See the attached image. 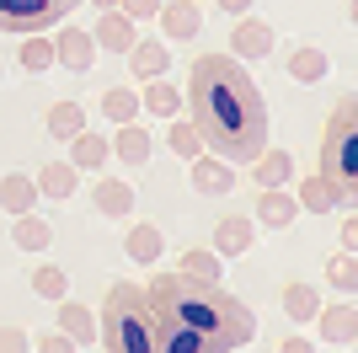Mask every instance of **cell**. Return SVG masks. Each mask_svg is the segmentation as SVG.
<instances>
[{
    "label": "cell",
    "mask_w": 358,
    "mask_h": 353,
    "mask_svg": "<svg viewBox=\"0 0 358 353\" xmlns=\"http://www.w3.org/2000/svg\"><path fill=\"white\" fill-rule=\"evenodd\" d=\"M289 75L305 81V86H315V81L327 75V54H321V48H294V54H289Z\"/></svg>",
    "instance_id": "27"
},
{
    "label": "cell",
    "mask_w": 358,
    "mask_h": 353,
    "mask_svg": "<svg viewBox=\"0 0 358 353\" xmlns=\"http://www.w3.org/2000/svg\"><path fill=\"white\" fill-rule=\"evenodd\" d=\"M91 204L118 220V214H129V209H134V188H129V182H118V176H102V182H96V193H91Z\"/></svg>",
    "instance_id": "20"
},
{
    "label": "cell",
    "mask_w": 358,
    "mask_h": 353,
    "mask_svg": "<svg viewBox=\"0 0 358 353\" xmlns=\"http://www.w3.org/2000/svg\"><path fill=\"white\" fill-rule=\"evenodd\" d=\"M80 0H0V32H48Z\"/></svg>",
    "instance_id": "5"
},
{
    "label": "cell",
    "mask_w": 358,
    "mask_h": 353,
    "mask_svg": "<svg viewBox=\"0 0 358 353\" xmlns=\"http://www.w3.org/2000/svg\"><path fill=\"white\" fill-rule=\"evenodd\" d=\"M91 59H96V43H91V32H86V27H64V32H54V64L91 70Z\"/></svg>",
    "instance_id": "9"
},
{
    "label": "cell",
    "mask_w": 358,
    "mask_h": 353,
    "mask_svg": "<svg viewBox=\"0 0 358 353\" xmlns=\"http://www.w3.org/2000/svg\"><path fill=\"white\" fill-rule=\"evenodd\" d=\"M32 289L43 294V300H64V289H70V279H64V268H38V273H32Z\"/></svg>",
    "instance_id": "35"
},
{
    "label": "cell",
    "mask_w": 358,
    "mask_h": 353,
    "mask_svg": "<svg viewBox=\"0 0 358 353\" xmlns=\"http://www.w3.org/2000/svg\"><path fill=\"white\" fill-rule=\"evenodd\" d=\"M129 257H134V263H155V257H161V230H155V225H134V230H129Z\"/></svg>",
    "instance_id": "30"
},
{
    "label": "cell",
    "mask_w": 358,
    "mask_h": 353,
    "mask_svg": "<svg viewBox=\"0 0 358 353\" xmlns=\"http://www.w3.org/2000/svg\"><path fill=\"white\" fill-rule=\"evenodd\" d=\"M139 107H145V113H155V118H177V113H182V91L171 86V81H161V75H150V86H145V97H139Z\"/></svg>",
    "instance_id": "18"
},
{
    "label": "cell",
    "mask_w": 358,
    "mask_h": 353,
    "mask_svg": "<svg viewBox=\"0 0 358 353\" xmlns=\"http://www.w3.org/2000/svg\"><path fill=\"white\" fill-rule=\"evenodd\" d=\"M315 316H321L327 342H337V348L358 342V305H327V310H315Z\"/></svg>",
    "instance_id": "13"
},
{
    "label": "cell",
    "mask_w": 358,
    "mask_h": 353,
    "mask_svg": "<svg viewBox=\"0 0 358 353\" xmlns=\"http://www.w3.org/2000/svg\"><path fill=\"white\" fill-rule=\"evenodd\" d=\"M177 273L203 279V284H220V257H214V251H182V268H177Z\"/></svg>",
    "instance_id": "32"
},
{
    "label": "cell",
    "mask_w": 358,
    "mask_h": 353,
    "mask_svg": "<svg viewBox=\"0 0 358 353\" xmlns=\"http://www.w3.org/2000/svg\"><path fill=\"white\" fill-rule=\"evenodd\" d=\"M294 214H299V204L289 198L284 188H262V198H257V220H262V225H273V230H284V225L294 220Z\"/></svg>",
    "instance_id": "17"
},
{
    "label": "cell",
    "mask_w": 358,
    "mask_h": 353,
    "mask_svg": "<svg viewBox=\"0 0 358 353\" xmlns=\"http://www.w3.org/2000/svg\"><path fill=\"white\" fill-rule=\"evenodd\" d=\"M150 305L161 321H177V326H198V332H209L224 353L230 348H246L257 332L252 310L241 305L236 294H224L220 284H203V279H187V273H155L145 284Z\"/></svg>",
    "instance_id": "2"
},
{
    "label": "cell",
    "mask_w": 358,
    "mask_h": 353,
    "mask_svg": "<svg viewBox=\"0 0 358 353\" xmlns=\"http://www.w3.org/2000/svg\"><path fill=\"white\" fill-rule=\"evenodd\" d=\"M16 59H22V70H32V75H38V70H54V38L32 32L27 43H22V54H16Z\"/></svg>",
    "instance_id": "28"
},
{
    "label": "cell",
    "mask_w": 358,
    "mask_h": 353,
    "mask_svg": "<svg viewBox=\"0 0 358 353\" xmlns=\"http://www.w3.org/2000/svg\"><path fill=\"white\" fill-rule=\"evenodd\" d=\"M327 279L331 284H337V289H358V257H353V251H337V257H331V263H327Z\"/></svg>",
    "instance_id": "34"
},
{
    "label": "cell",
    "mask_w": 358,
    "mask_h": 353,
    "mask_svg": "<svg viewBox=\"0 0 358 353\" xmlns=\"http://www.w3.org/2000/svg\"><path fill=\"white\" fill-rule=\"evenodd\" d=\"M113 155V139H102V134H91V129H80L70 139V161L75 166H91V172H102V161Z\"/></svg>",
    "instance_id": "22"
},
{
    "label": "cell",
    "mask_w": 358,
    "mask_h": 353,
    "mask_svg": "<svg viewBox=\"0 0 358 353\" xmlns=\"http://www.w3.org/2000/svg\"><path fill=\"white\" fill-rule=\"evenodd\" d=\"M171 150H177L182 161H193V155H203V139H198V129H193V118H171Z\"/></svg>",
    "instance_id": "29"
},
{
    "label": "cell",
    "mask_w": 358,
    "mask_h": 353,
    "mask_svg": "<svg viewBox=\"0 0 358 353\" xmlns=\"http://www.w3.org/2000/svg\"><path fill=\"white\" fill-rule=\"evenodd\" d=\"M230 48H236L241 59H262V54H273V27L268 22H257V16H246L236 27V38H230Z\"/></svg>",
    "instance_id": "15"
},
{
    "label": "cell",
    "mask_w": 358,
    "mask_h": 353,
    "mask_svg": "<svg viewBox=\"0 0 358 353\" xmlns=\"http://www.w3.org/2000/svg\"><path fill=\"white\" fill-rule=\"evenodd\" d=\"M284 310L294 316V321H315V310H321V300H315V289L310 284H284Z\"/></svg>",
    "instance_id": "26"
},
{
    "label": "cell",
    "mask_w": 358,
    "mask_h": 353,
    "mask_svg": "<svg viewBox=\"0 0 358 353\" xmlns=\"http://www.w3.org/2000/svg\"><path fill=\"white\" fill-rule=\"evenodd\" d=\"M113 155H118V161H129V166H145V161H150V134L139 129L134 118H129V123H118V139H113Z\"/></svg>",
    "instance_id": "19"
},
{
    "label": "cell",
    "mask_w": 358,
    "mask_h": 353,
    "mask_svg": "<svg viewBox=\"0 0 358 353\" xmlns=\"http://www.w3.org/2000/svg\"><path fill=\"white\" fill-rule=\"evenodd\" d=\"M315 172L331 176L348 198L358 193V97H337L327 129H321V161H315Z\"/></svg>",
    "instance_id": "4"
},
{
    "label": "cell",
    "mask_w": 358,
    "mask_h": 353,
    "mask_svg": "<svg viewBox=\"0 0 358 353\" xmlns=\"http://www.w3.org/2000/svg\"><path fill=\"white\" fill-rule=\"evenodd\" d=\"M343 247H348V251H358V220H353V214L343 220Z\"/></svg>",
    "instance_id": "39"
},
{
    "label": "cell",
    "mask_w": 358,
    "mask_h": 353,
    "mask_svg": "<svg viewBox=\"0 0 358 353\" xmlns=\"http://www.w3.org/2000/svg\"><path fill=\"white\" fill-rule=\"evenodd\" d=\"M252 172H257V188H284L289 176H294V155H289V150H262V155H257L252 161Z\"/></svg>",
    "instance_id": "21"
},
{
    "label": "cell",
    "mask_w": 358,
    "mask_h": 353,
    "mask_svg": "<svg viewBox=\"0 0 358 353\" xmlns=\"http://www.w3.org/2000/svg\"><path fill=\"white\" fill-rule=\"evenodd\" d=\"M155 353H224L209 332L198 326H177V321H161L155 326Z\"/></svg>",
    "instance_id": "6"
},
{
    "label": "cell",
    "mask_w": 358,
    "mask_h": 353,
    "mask_svg": "<svg viewBox=\"0 0 358 353\" xmlns=\"http://www.w3.org/2000/svg\"><path fill=\"white\" fill-rule=\"evenodd\" d=\"M102 113L113 118V123H129V118H139V91H129V86L107 91V97H102Z\"/></svg>",
    "instance_id": "31"
},
{
    "label": "cell",
    "mask_w": 358,
    "mask_h": 353,
    "mask_svg": "<svg viewBox=\"0 0 358 353\" xmlns=\"http://www.w3.org/2000/svg\"><path fill=\"white\" fill-rule=\"evenodd\" d=\"M305 214H331L337 204H348V193L331 182V176H321V172H310L305 182H299V198H294Z\"/></svg>",
    "instance_id": "8"
},
{
    "label": "cell",
    "mask_w": 358,
    "mask_h": 353,
    "mask_svg": "<svg viewBox=\"0 0 358 353\" xmlns=\"http://www.w3.org/2000/svg\"><path fill=\"white\" fill-rule=\"evenodd\" d=\"M91 43H102L107 54H129V43H134V16H123L118 6H107V11L96 16V27H91Z\"/></svg>",
    "instance_id": "7"
},
{
    "label": "cell",
    "mask_w": 358,
    "mask_h": 353,
    "mask_svg": "<svg viewBox=\"0 0 358 353\" xmlns=\"http://www.w3.org/2000/svg\"><path fill=\"white\" fill-rule=\"evenodd\" d=\"M224 11H246V6H252V0H220Z\"/></svg>",
    "instance_id": "40"
},
{
    "label": "cell",
    "mask_w": 358,
    "mask_h": 353,
    "mask_svg": "<svg viewBox=\"0 0 358 353\" xmlns=\"http://www.w3.org/2000/svg\"><path fill=\"white\" fill-rule=\"evenodd\" d=\"M107 6H118V0H96V11H107Z\"/></svg>",
    "instance_id": "41"
},
{
    "label": "cell",
    "mask_w": 358,
    "mask_h": 353,
    "mask_svg": "<svg viewBox=\"0 0 358 353\" xmlns=\"http://www.w3.org/2000/svg\"><path fill=\"white\" fill-rule=\"evenodd\" d=\"M246 247H252V220H246V214H224V220L214 225V251H220V257H241Z\"/></svg>",
    "instance_id": "14"
},
{
    "label": "cell",
    "mask_w": 358,
    "mask_h": 353,
    "mask_svg": "<svg viewBox=\"0 0 358 353\" xmlns=\"http://www.w3.org/2000/svg\"><path fill=\"white\" fill-rule=\"evenodd\" d=\"M59 332L75 342V348L96 342V321H91V310H86V305H75V300H59Z\"/></svg>",
    "instance_id": "16"
},
{
    "label": "cell",
    "mask_w": 358,
    "mask_h": 353,
    "mask_svg": "<svg viewBox=\"0 0 358 353\" xmlns=\"http://www.w3.org/2000/svg\"><path fill=\"white\" fill-rule=\"evenodd\" d=\"M129 70L134 75H166V43H155V38H145V43H129Z\"/></svg>",
    "instance_id": "24"
},
{
    "label": "cell",
    "mask_w": 358,
    "mask_h": 353,
    "mask_svg": "<svg viewBox=\"0 0 358 353\" xmlns=\"http://www.w3.org/2000/svg\"><path fill=\"white\" fill-rule=\"evenodd\" d=\"M38 348H48V353H64V348H75L64 332H48V338H38Z\"/></svg>",
    "instance_id": "37"
},
{
    "label": "cell",
    "mask_w": 358,
    "mask_h": 353,
    "mask_svg": "<svg viewBox=\"0 0 358 353\" xmlns=\"http://www.w3.org/2000/svg\"><path fill=\"white\" fill-rule=\"evenodd\" d=\"M187 113L220 161H257L268 150V102L230 54H198L187 64Z\"/></svg>",
    "instance_id": "1"
},
{
    "label": "cell",
    "mask_w": 358,
    "mask_h": 353,
    "mask_svg": "<svg viewBox=\"0 0 358 353\" xmlns=\"http://www.w3.org/2000/svg\"><path fill=\"white\" fill-rule=\"evenodd\" d=\"M75 172H80L75 161H48L43 172H38V193H48V198H70V193H75Z\"/></svg>",
    "instance_id": "23"
},
{
    "label": "cell",
    "mask_w": 358,
    "mask_h": 353,
    "mask_svg": "<svg viewBox=\"0 0 358 353\" xmlns=\"http://www.w3.org/2000/svg\"><path fill=\"white\" fill-rule=\"evenodd\" d=\"M118 11L139 22V16H155V11H161V0H118Z\"/></svg>",
    "instance_id": "36"
},
{
    "label": "cell",
    "mask_w": 358,
    "mask_h": 353,
    "mask_svg": "<svg viewBox=\"0 0 358 353\" xmlns=\"http://www.w3.org/2000/svg\"><path fill=\"white\" fill-rule=\"evenodd\" d=\"M155 305H150V294L139 284H113L102 300V342L113 353H155Z\"/></svg>",
    "instance_id": "3"
},
{
    "label": "cell",
    "mask_w": 358,
    "mask_h": 353,
    "mask_svg": "<svg viewBox=\"0 0 358 353\" xmlns=\"http://www.w3.org/2000/svg\"><path fill=\"white\" fill-rule=\"evenodd\" d=\"M16 247H27V251H43L48 247V225L38 220V214H16Z\"/></svg>",
    "instance_id": "33"
},
{
    "label": "cell",
    "mask_w": 358,
    "mask_h": 353,
    "mask_svg": "<svg viewBox=\"0 0 358 353\" xmlns=\"http://www.w3.org/2000/svg\"><path fill=\"white\" fill-rule=\"evenodd\" d=\"M161 27L171 32V38H193L198 27H203V11H198L193 0H161Z\"/></svg>",
    "instance_id": "12"
},
{
    "label": "cell",
    "mask_w": 358,
    "mask_h": 353,
    "mask_svg": "<svg viewBox=\"0 0 358 353\" xmlns=\"http://www.w3.org/2000/svg\"><path fill=\"white\" fill-rule=\"evenodd\" d=\"M0 348H27V338H22L16 326H0Z\"/></svg>",
    "instance_id": "38"
},
{
    "label": "cell",
    "mask_w": 358,
    "mask_h": 353,
    "mask_svg": "<svg viewBox=\"0 0 358 353\" xmlns=\"http://www.w3.org/2000/svg\"><path fill=\"white\" fill-rule=\"evenodd\" d=\"M43 123H48V134H54V139H75V134L86 129V113H80L75 102H54Z\"/></svg>",
    "instance_id": "25"
},
{
    "label": "cell",
    "mask_w": 358,
    "mask_h": 353,
    "mask_svg": "<svg viewBox=\"0 0 358 353\" xmlns=\"http://www.w3.org/2000/svg\"><path fill=\"white\" fill-rule=\"evenodd\" d=\"M38 204V182H32V176H22V172H6L0 176V209H6V214H27V209Z\"/></svg>",
    "instance_id": "11"
},
{
    "label": "cell",
    "mask_w": 358,
    "mask_h": 353,
    "mask_svg": "<svg viewBox=\"0 0 358 353\" xmlns=\"http://www.w3.org/2000/svg\"><path fill=\"white\" fill-rule=\"evenodd\" d=\"M193 188L209 193V198H224V193L236 188V172H230V161H220V155H193Z\"/></svg>",
    "instance_id": "10"
}]
</instances>
